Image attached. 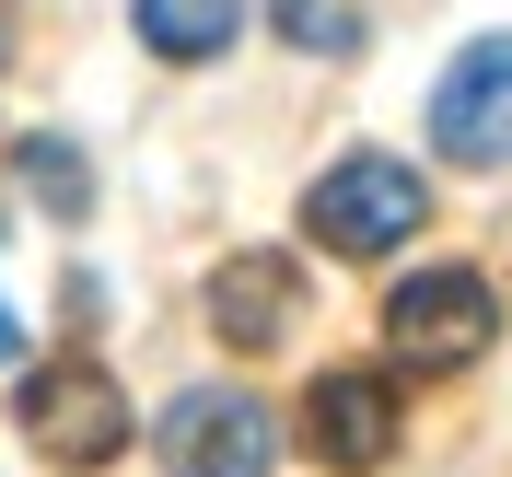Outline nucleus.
I'll use <instances>...</instances> for the list:
<instances>
[{
	"label": "nucleus",
	"mask_w": 512,
	"mask_h": 477,
	"mask_svg": "<svg viewBox=\"0 0 512 477\" xmlns=\"http://www.w3.org/2000/svg\"><path fill=\"white\" fill-rule=\"evenodd\" d=\"M268 24H280L303 59H350L361 35H373V0H268Z\"/></svg>",
	"instance_id": "nucleus-9"
},
{
	"label": "nucleus",
	"mask_w": 512,
	"mask_h": 477,
	"mask_svg": "<svg viewBox=\"0 0 512 477\" xmlns=\"http://www.w3.org/2000/svg\"><path fill=\"white\" fill-rule=\"evenodd\" d=\"M0 350H12V315H0Z\"/></svg>",
	"instance_id": "nucleus-11"
},
{
	"label": "nucleus",
	"mask_w": 512,
	"mask_h": 477,
	"mask_svg": "<svg viewBox=\"0 0 512 477\" xmlns=\"http://www.w3.org/2000/svg\"><path fill=\"white\" fill-rule=\"evenodd\" d=\"M128 12H140L152 59H222L233 24H245V0H128Z\"/></svg>",
	"instance_id": "nucleus-8"
},
{
	"label": "nucleus",
	"mask_w": 512,
	"mask_h": 477,
	"mask_svg": "<svg viewBox=\"0 0 512 477\" xmlns=\"http://www.w3.org/2000/svg\"><path fill=\"white\" fill-rule=\"evenodd\" d=\"M163 466L175 477H268L280 466V419L256 408L245 384H187L163 408Z\"/></svg>",
	"instance_id": "nucleus-3"
},
{
	"label": "nucleus",
	"mask_w": 512,
	"mask_h": 477,
	"mask_svg": "<svg viewBox=\"0 0 512 477\" xmlns=\"http://www.w3.org/2000/svg\"><path fill=\"white\" fill-rule=\"evenodd\" d=\"M431 140H443V163L512 175V35H478V47L431 82Z\"/></svg>",
	"instance_id": "nucleus-4"
},
{
	"label": "nucleus",
	"mask_w": 512,
	"mask_h": 477,
	"mask_svg": "<svg viewBox=\"0 0 512 477\" xmlns=\"http://www.w3.org/2000/svg\"><path fill=\"white\" fill-rule=\"evenodd\" d=\"M24 443L82 477V466H105V454L128 443V396L94 373V361H47V373L24 384Z\"/></svg>",
	"instance_id": "nucleus-5"
},
{
	"label": "nucleus",
	"mask_w": 512,
	"mask_h": 477,
	"mask_svg": "<svg viewBox=\"0 0 512 477\" xmlns=\"http://www.w3.org/2000/svg\"><path fill=\"white\" fill-rule=\"evenodd\" d=\"M0 35H12V0H0Z\"/></svg>",
	"instance_id": "nucleus-12"
},
{
	"label": "nucleus",
	"mask_w": 512,
	"mask_h": 477,
	"mask_svg": "<svg viewBox=\"0 0 512 477\" xmlns=\"http://www.w3.org/2000/svg\"><path fill=\"white\" fill-rule=\"evenodd\" d=\"M501 338V291L478 268H419V280L384 291V350L408 361V373H454V361H478Z\"/></svg>",
	"instance_id": "nucleus-2"
},
{
	"label": "nucleus",
	"mask_w": 512,
	"mask_h": 477,
	"mask_svg": "<svg viewBox=\"0 0 512 477\" xmlns=\"http://www.w3.org/2000/svg\"><path fill=\"white\" fill-rule=\"evenodd\" d=\"M303 443H315L338 477H373L384 454H396V384H384V373H315Z\"/></svg>",
	"instance_id": "nucleus-6"
},
{
	"label": "nucleus",
	"mask_w": 512,
	"mask_h": 477,
	"mask_svg": "<svg viewBox=\"0 0 512 477\" xmlns=\"http://www.w3.org/2000/svg\"><path fill=\"white\" fill-rule=\"evenodd\" d=\"M291 315H303V268L291 256H233L222 280H210V326H222L233 350H280Z\"/></svg>",
	"instance_id": "nucleus-7"
},
{
	"label": "nucleus",
	"mask_w": 512,
	"mask_h": 477,
	"mask_svg": "<svg viewBox=\"0 0 512 477\" xmlns=\"http://www.w3.org/2000/svg\"><path fill=\"white\" fill-rule=\"evenodd\" d=\"M12 175H24V198H35V210H59V222H82V210H94V163L70 152V140H24V152H12Z\"/></svg>",
	"instance_id": "nucleus-10"
},
{
	"label": "nucleus",
	"mask_w": 512,
	"mask_h": 477,
	"mask_svg": "<svg viewBox=\"0 0 512 477\" xmlns=\"http://www.w3.org/2000/svg\"><path fill=\"white\" fill-rule=\"evenodd\" d=\"M419 163L396 152H350V163H326L315 198H303V233H315L326 256H384V245H408L419 233Z\"/></svg>",
	"instance_id": "nucleus-1"
}]
</instances>
